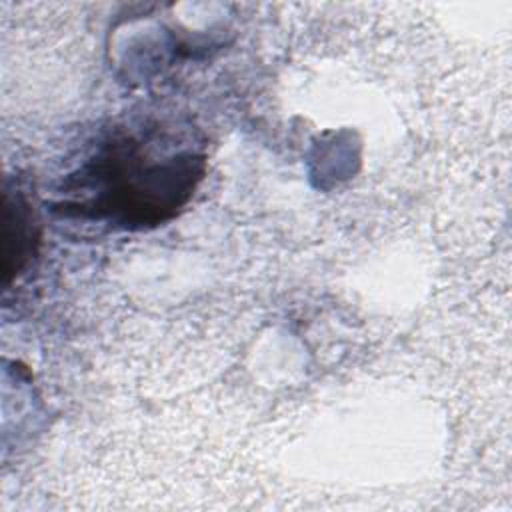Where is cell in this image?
I'll return each instance as SVG.
<instances>
[{"instance_id": "cell-1", "label": "cell", "mask_w": 512, "mask_h": 512, "mask_svg": "<svg viewBox=\"0 0 512 512\" xmlns=\"http://www.w3.org/2000/svg\"><path fill=\"white\" fill-rule=\"evenodd\" d=\"M202 176V158L178 152L152 156L142 142H110L80 170V214L124 226H146L170 218Z\"/></svg>"}]
</instances>
